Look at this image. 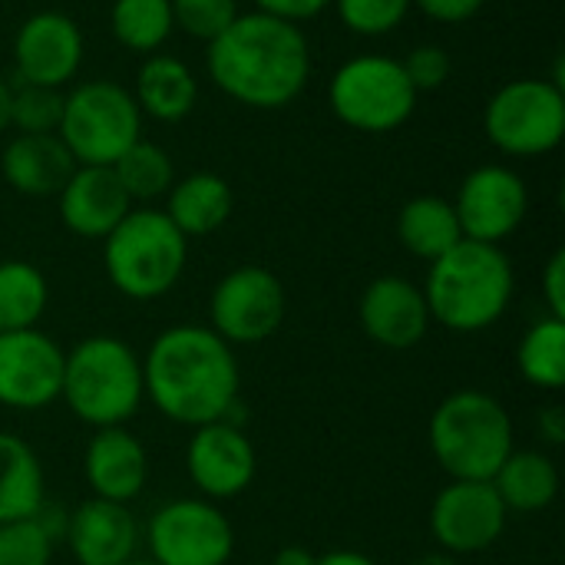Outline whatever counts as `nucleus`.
Returning a JSON list of instances; mask_svg holds the SVG:
<instances>
[{"instance_id": "obj_25", "label": "nucleus", "mask_w": 565, "mask_h": 565, "mask_svg": "<svg viewBox=\"0 0 565 565\" xmlns=\"http://www.w3.org/2000/svg\"><path fill=\"white\" fill-rule=\"evenodd\" d=\"M46 503V477L36 450L0 430V523L30 520Z\"/></svg>"}, {"instance_id": "obj_42", "label": "nucleus", "mask_w": 565, "mask_h": 565, "mask_svg": "<svg viewBox=\"0 0 565 565\" xmlns=\"http://www.w3.org/2000/svg\"><path fill=\"white\" fill-rule=\"evenodd\" d=\"M10 103H13V86L0 76V132L10 126Z\"/></svg>"}, {"instance_id": "obj_12", "label": "nucleus", "mask_w": 565, "mask_h": 565, "mask_svg": "<svg viewBox=\"0 0 565 565\" xmlns=\"http://www.w3.org/2000/svg\"><path fill=\"white\" fill-rule=\"evenodd\" d=\"M507 507L493 483L483 480H450L430 503V536L440 553L477 556L500 543L507 533Z\"/></svg>"}, {"instance_id": "obj_36", "label": "nucleus", "mask_w": 565, "mask_h": 565, "mask_svg": "<svg viewBox=\"0 0 565 565\" xmlns=\"http://www.w3.org/2000/svg\"><path fill=\"white\" fill-rule=\"evenodd\" d=\"M487 0H414V7L437 23H467L483 10Z\"/></svg>"}, {"instance_id": "obj_35", "label": "nucleus", "mask_w": 565, "mask_h": 565, "mask_svg": "<svg viewBox=\"0 0 565 565\" xmlns=\"http://www.w3.org/2000/svg\"><path fill=\"white\" fill-rule=\"evenodd\" d=\"M401 66H404L411 86H414L417 96H420V93H427V89H440V86L447 83L454 63H450V53H447L444 46H437V43H420V46H414V50L401 60Z\"/></svg>"}, {"instance_id": "obj_32", "label": "nucleus", "mask_w": 565, "mask_h": 565, "mask_svg": "<svg viewBox=\"0 0 565 565\" xmlns=\"http://www.w3.org/2000/svg\"><path fill=\"white\" fill-rule=\"evenodd\" d=\"M63 93L53 86H33V83H17L13 86V103H10V126L20 132L46 136L60 129L63 119Z\"/></svg>"}, {"instance_id": "obj_39", "label": "nucleus", "mask_w": 565, "mask_h": 565, "mask_svg": "<svg viewBox=\"0 0 565 565\" xmlns=\"http://www.w3.org/2000/svg\"><path fill=\"white\" fill-rule=\"evenodd\" d=\"M536 430H540V437L550 444V447H559L565 444V411L559 404H550V407H543L540 411V417H536Z\"/></svg>"}, {"instance_id": "obj_2", "label": "nucleus", "mask_w": 565, "mask_h": 565, "mask_svg": "<svg viewBox=\"0 0 565 565\" xmlns=\"http://www.w3.org/2000/svg\"><path fill=\"white\" fill-rule=\"evenodd\" d=\"M212 83L242 106L281 109L311 79V46L298 23L262 10L238 13L205 50Z\"/></svg>"}, {"instance_id": "obj_27", "label": "nucleus", "mask_w": 565, "mask_h": 565, "mask_svg": "<svg viewBox=\"0 0 565 565\" xmlns=\"http://www.w3.org/2000/svg\"><path fill=\"white\" fill-rule=\"evenodd\" d=\"M516 367L523 381L536 391L556 394L565 387V321L540 318L526 328L516 348Z\"/></svg>"}, {"instance_id": "obj_43", "label": "nucleus", "mask_w": 565, "mask_h": 565, "mask_svg": "<svg viewBox=\"0 0 565 565\" xmlns=\"http://www.w3.org/2000/svg\"><path fill=\"white\" fill-rule=\"evenodd\" d=\"M417 565H457V556H450V553H430V556H424Z\"/></svg>"}, {"instance_id": "obj_24", "label": "nucleus", "mask_w": 565, "mask_h": 565, "mask_svg": "<svg viewBox=\"0 0 565 565\" xmlns=\"http://www.w3.org/2000/svg\"><path fill=\"white\" fill-rule=\"evenodd\" d=\"M490 483L507 513H543L559 497V467L543 450H513Z\"/></svg>"}, {"instance_id": "obj_34", "label": "nucleus", "mask_w": 565, "mask_h": 565, "mask_svg": "<svg viewBox=\"0 0 565 565\" xmlns=\"http://www.w3.org/2000/svg\"><path fill=\"white\" fill-rule=\"evenodd\" d=\"M169 7H172V23L182 33L205 43H212L238 17L235 0H169Z\"/></svg>"}, {"instance_id": "obj_21", "label": "nucleus", "mask_w": 565, "mask_h": 565, "mask_svg": "<svg viewBox=\"0 0 565 565\" xmlns=\"http://www.w3.org/2000/svg\"><path fill=\"white\" fill-rule=\"evenodd\" d=\"M0 172L10 189L43 199V195H60V189L76 172V159L70 156V149L56 132L46 136L17 132L0 156Z\"/></svg>"}, {"instance_id": "obj_23", "label": "nucleus", "mask_w": 565, "mask_h": 565, "mask_svg": "<svg viewBox=\"0 0 565 565\" xmlns=\"http://www.w3.org/2000/svg\"><path fill=\"white\" fill-rule=\"evenodd\" d=\"M166 215L185 238H205L218 232L235 205L232 185L215 172H192L166 192Z\"/></svg>"}, {"instance_id": "obj_19", "label": "nucleus", "mask_w": 565, "mask_h": 565, "mask_svg": "<svg viewBox=\"0 0 565 565\" xmlns=\"http://www.w3.org/2000/svg\"><path fill=\"white\" fill-rule=\"evenodd\" d=\"M83 477L96 500L129 507L149 483V454L126 427H103L86 444Z\"/></svg>"}, {"instance_id": "obj_1", "label": "nucleus", "mask_w": 565, "mask_h": 565, "mask_svg": "<svg viewBox=\"0 0 565 565\" xmlns=\"http://www.w3.org/2000/svg\"><path fill=\"white\" fill-rule=\"evenodd\" d=\"M146 401L182 427L232 420L242 391V371L209 324H172L149 344L142 358Z\"/></svg>"}, {"instance_id": "obj_33", "label": "nucleus", "mask_w": 565, "mask_h": 565, "mask_svg": "<svg viewBox=\"0 0 565 565\" xmlns=\"http://www.w3.org/2000/svg\"><path fill=\"white\" fill-rule=\"evenodd\" d=\"M331 3L341 23L358 36L394 33L414 7V0H331Z\"/></svg>"}, {"instance_id": "obj_8", "label": "nucleus", "mask_w": 565, "mask_h": 565, "mask_svg": "<svg viewBox=\"0 0 565 565\" xmlns=\"http://www.w3.org/2000/svg\"><path fill=\"white\" fill-rule=\"evenodd\" d=\"M334 116L358 132H394L417 109V89L411 86L401 60L364 53L341 63L328 86Z\"/></svg>"}, {"instance_id": "obj_14", "label": "nucleus", "mask_w": 565, "mask_h": 565, "mask_svg": "<svg viewBox=\"0 0 565 565\" xmlns=\"http://www.w3.org/2000/svg\"><path fill=\"white\" fill-rule=\"evenodd\" d=\"M530 192L520 172L510 166H480L473 169L454 199V212L463 238L503 245L526 218Z\"/></svg>"}, {"instance_id": "obj_44", "label": "nucleus", "mask_w": 565, "mask_h": 565, "mask_svg": "<svg viewBox=\"0 0 565 565\" xmlns=\"http://www.w3.org/2000/svg\"><path fill=\"white\" fill-rule=\"evenodd\" d=\"M126 565H156V563H152V559H139V556H136L132 563H126Z\"/></svg>"}, {"instance_id": "obj_15", "label": "nucleus", "mask_w": 565, "mask_h": 565, "mask_svg": "<svg viewBox=\"0 0 565 565\" xmlns=\"http://www.w3.org/2000/svg\"><path fill=\"white\" fill-rule=\"evenodd\" d=\"M66 351L40 328L0 334V404L20 414L60 401Z\"/></svg>"}, {"instance_id": "obj_9", "label": "nucleus", "mask_w": 565, "mask_h": 565, "mask_svg": "<svg viewBox=\"0 0 565 565\" xmlns=\"http://www.w3.org/2000/svg\"><path fill=\"white\" fill-rule=\"evenodd\" d=\"M487 139L520 159L553 152L565 136V93L559 79L523 76L500 86L483 113Z\"/></svg>"}, {"instance_id": "obj_6", "label": "nucleus", "mask_w": 565, "mask_h": 565, "mask_svg": "<svg viewBox=\"0 0 565 565\" xmlns=\"http://www.w3.org/2000/svg\"><path fill=\"white\" fill-rule=\"evenodd\" d=\"M189 262V238L162 209H129V215L103 238V268L109 285L129 301H156L169 295Z\"/></svg>"}, {"instance_id": "obj_41", "label": "nucleus", "mask_w": 565, "mask_h": 565, "mask_svg": "<svg viewBox=\"0 0 565 565\" xmlns=\"http://www.w3.org/2000/svg\"><path fill=\"white\" fill-rule=\"evenodd\" d=\"M318 565H377L371 556L358 553V550H334V553H324L318 556Z\"/></svg>"}, {"instance_id": "obj_16", "label": "nucleus", "mask_w": 565, "mask_h": 565, "mask_svg": "<svg viewBox=\"0 0 565 565\" xmlns=\"http://www.w3.org/2000/svg\"><path fill=\"white\" fill-rule=\"evenodd\" d=\"M17 83L63 89L83 63V33L73 17L60 10H40L26 17L13 40Z\"/></svg>"}, {"instance_id": "obj_11", "label": "nucleus", "mask_w": 565, "mask_h": 565, "mask_svg": "<svg viewBox=\"0 0 565 565\" xmlns=\"http://www.w3.org/2000/svg\"><path fill=\"white\" fill-rule=\"evenodd\" d=\"M285 288L262 265H238L218 278L209 298V328L225 344H262L285 321Z\"/></svg>"}, {"instance_id": "obj_31", "label": "nucleus", "mask_w": 565, "mask_h": 565, "mask_svg": "<svg viewBox=\"0 0 565 565\" xmlns=\"http://www.w3.org/2000/svg\"><path fill=\"white\" fill-rule=\"evenodd\" d=\"M66 523V520H63ZM63 523L50 520V510H43L30 520L0 523V565H50L56 540L63 536Z\"/></svg>"}, {"instance_id": "obj_29", "label": "nucleus", "mask_w": 565, "mask_h": 565, "mask_svg": "<svg viewBox=\"0 0 565 565\" xmlns=\"http://www.w3.org/2000/svg\"><path fill=\"white\" fill-rule=\"evenodd\" d=\"M113 172L122 185V192L129 195V202H152L162 199L172 182H175V169L169 152L159 142L149 139H136L116 162Z\"/></svg>"}, {"instance_id": "obj_22", "label": "nucleus", "mask_w": 565, "mask_h": 565, "mask_svg": "<svg viewBox=\"0 0 565 565\" xmlns=\"http://www.w3.org/2000/svg\"><path fill=\"white\" fill-rule=\"evenodd\" d=\"M132 99L139 113L159 119V122H179L195 109L199 83L189 63L169 53H149L136 73Z\"/></svg>"}, {"instance_id": "obj_30", "label": "nucleus", "mask_w": 565, "mask_h": 565, "mask_svg": "<svg viewBox=\"0 0 565 565\" xmlns=\"http://www.w3.org/2000/svg\"><path fill=\"white\" fill-rule=\"evenodd\" d=\"M113 36L132 53H159V46L175 30L169 0H116L109 13Z\"/></svg>"}, {"instance_id": "obj_18", "label": "nucleus", "mask_w": 565, "mask_h": 565, "mask_svg": "<svg viewBox=\"0 0 565 565\" xmlns=\"http://www.w3.org/2000/svg\"><path fill=\"white\" fill-rule=\"evenodd\" d=\"M63 540L76 565H126L139 550V523L126 503L89 497L66 516Z\"/></svg>"}, {"instance_id": "obj_4", "label": "nucleus", "mask_w": 565, "mask_h": 565, "mask_svg": "<svg viewBox=\"0 0 565 565\" xmlns=\"http://www.w3.org/2000/svg\"><path fill=\"white\" fill-rule=\"evenodd\" d=\"M60 401L93 430L126 427L146 401L142 358L113 334H93L63 358Z\"/></svg>"}, {"instance_id": "obj_20", "label": "nucleus", "mask_w": 565, "mask_h": 565, "mask_svg": "<svg viewBox=\"0 0 565 565\" xmlns=\"http://www.w3.org/2000/svg\"><path fill=\"white\" fill-rule=\"evenodd\" d=\"M129 209L132 202L113 166H76L70 182L60 189V218L79 238H106Z\"/></svg>"}, {"instance_id": "obj_26", "label": "nucleus", "mask_w": 565, "mask_h": 565, "mask_svg": "<svg viewBox=\"0 0 565 565\" xmlns=\"http://www.w3.org/2000/svg\"><path fill=\"white\" fill-rule=\"evenodd\" d=\"M397 238L411 255L424 262H437L463 238L454 202L440 195H417L404 202L397 215Z\"/></svg>"}, {"instance_id": "obj_13", "label": "nucleus", "mask_w": 565, "mask_h": 565, "mask_svg": "<svg viewBox=\"0 0 565 565\" xmlns=\"http://www.w3.org/2000/svg\"><path fill=\"white\" fill-rule=\"evenodd\" d=\"M185 473L202 500L225 503L242 497L258 473V454L242 424L215 420L192 427L185 444Z\"/></svg>"}, {"instance_id": "obj_7", "label": "nucleus", "mask_w": 565, "mask_h": 565, "mask_svg": "<svg viewBox=\"0 0 565 565\" xmlns=\"http://www.w3.org/2000/svg\"><path fill=\"white\" fill-rule=\"evenodd\" d=\"M56 136L76 166H113L142 139V113L132 93L113 79H86L63 99Z\"/></svg>"}, {"instance_id": "obj_40", "label": "nucleus", "mask_w": 565, "mask_h": 565, "mask_svg": "<svg viewBox=\"0 0 565 565\" xmlns=\"http://www.w3.org/2000/svg\"><path fill=\"white\" fill-rule=\"evenodd\" d=\"M268 565H318V556L305 546H281Z\"/></svg>"}, {"instance_id": "obj_17", "label": "nucleus", "mask_w": 565, "mask_h": 565, "mask_svg": "<svg viewBox=\"0 0 565 565\" xmlns=\"http://www.w3.org/2000/svg\"><path fill=\"white\" fill-rule=\"evenodd\" d=\"M358 315H361L364 334L387 351H407L420 344L424 334L430 331L424 288H417L414 281L401 275L374 278L361 295Z\"/></svg>"}, {"instance_id": "obj_37", "label": "nucleus", "mask_w": 565, "mask_h": 565, "mask_svg": "<svg viewBox=\"0 0 565 565\" xmlns=\"http://www.w3.org/2000/svg\"><path fill=\"white\" fill-rule=\"evenodd\" d=\"M255 10L268 13V17H278V20H288V23H301V20H311L318 17L321 10L331 7V0H252Z\"/></svg>"}, {"instance_id": "obj_28", "label": "nucleus", "mask_w": 565, "mask_h": 565, "mask_svg": "<svg viewBox=\"0 0 565 565\" xmlns=\"http://www.w3.org/2000/svg\"><path fill=\"white\" fill-rule=\"evenodd\" d=\"M50 301L43 271L30 262H0V334L36 328Z\"/></svg>"}, {"instance_id": "obj_10", "label": "nucleus", "mask_w": 565, "mask_h": 565, "mask_svg": "<svg viewBox=\"0 0 565 565\" xmlns=\"http://www.w3.org/2000/svg\"><path fill=\"white\" fill-rule=\"evenodd\" d=\"M146 546L156 565H228L235 530L212 500L179 497L149 516Z\"/></svg>"}, {"instance_id": "obj_38", "label": "nucleus", "mask_w": 565, "mask_h": 565, "mask_svg": "<svg viewBox=\"0 0 565 565\" xmlns=\"http://www.w3.org/2000/svg\"><path fill=\"white\" fill-rule=\"evenodd\" d=\"M543 298H546V308L553 318H563L565 321V252H553V258L546 262V271H543Z\"/></svg>"}, {"instance_id": "obj_3", "label": "nucleus", "mask_w": 565, "mask_h": 565, "mask_svg": "<svg viewBox=\"0 0 565 565\" xmlns=\"http://www.w3.org/2000/svg\"><path fill=\"white\" fill-rule=\"evenodd\" d=\"M516 275L500 245L460 238L447 255L430 262L424 285L430 321L454 334H480L493 328L513 301Z\"/></svg>"}, {"instance_id": "obj_5", "label": "nucleus", "mask_w": 565, "mask_h": 565, "mask_svg": "<svg viewBox=\"0 0 565 565\" xmlns=\"http://www.w3.org/2000/svg\"><path fill=\"white\" fill-rule=\"evenodd\" d=\"M430 454L450 480L490 483L516 450L510 411L487 391L447 394L430 417Z\"/></svg>"}]
</instances>
